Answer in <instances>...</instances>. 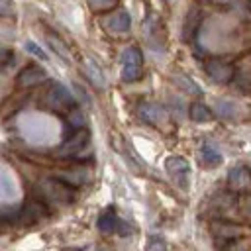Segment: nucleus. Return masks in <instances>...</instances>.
<instances>
[{"label": "nucleus", "mask_w": 251, "mask_h": 251, "mask_svg": "<svg viewBox=\"0 0 251 251\" xmlns=\"http://www.w3.org/2000/svg\"><path fill=\"white\" fill-rule=\"evenodd\" d=\"M16 14V6L12 0H0V18H12Z\"/></svg>", "instance_id": "25"}, {"label": "nucleus", "mask_w": 251, "mask_h": 251, "mask_svg": "<svg viewBox=\"0 0 251 251\" xmlns=\"http://www.w3.org/2000/svg\"><path fill=\"white\" fill-rule=\"evenodd\" d=\"M100 24H102V27L108 33H112V35H124L131 27V16L126 10H122V12H114V14L104 16Z\"/></svg>", "instance_id": "8"}, {"label": "nucleus", "mask_w": 251, "mask_h": 251, "mask_svg": "<svg viewBox=\"0 0 251 251\" xmlns=\"http://www.w3.org/2000/svg\"><path fill=\"white\" fill-rule=\"evenodd\" d=\"M188 114H190V118H192L194 122H198V124L210 122V120L214 118L212 110H210L206 104H202V102H192L190 108H188Z\"/></svg>", "instance_id": "18"}, {"label": "nucleus", "mask_w": 251, "mask_h": 251, "mask_svg": "<svg viewBox=\"0 0 251 251\" xmlns=\"http://www.w3.org/2000/svg\"><path fill=\"white\" fill-rule=\"evenodd\" d=\"M165 169L167 173L173 176V180L180 186V188H188V176H190V165L186 159L178 157V155H171L165 161Z\"/></svg>", "instance_id": "6"}, {"label": "nucleus", "mask_w": 251, "mask_h": 251, "mask_svg": "<svg viewBox=\"0 0 251 251\" xmlns=\"http://www.w3.org/2000/svg\"><path fill=\"white\" fill-rule=\"evenodd\" d=\"M204 71L206 75L214 80V82H220V84H226L229 82L233 76H235V69L233 65L226 63V61H218V59H212L204 65Z\"/></svg>", "instance_id": "10"}, {"label": "nucleus", "mask_w": 251, "mask_h": 251, "mask_svg": "<svg viewBox=\"0 0 251 251\" xmlns=\"http://www.w3.org/2000/svg\"><path fill=\"white\" fill-rule=\"evenodd\" d=\"M220 251H247V245L237 237L233 241H227V243L220 245Z\"/></svg>", "instance_id": "24"}, {"label": "nucleus", "mask_w": 251, "mask_h": 251, "mask_svg": "<svg viewBox=\"0 0 251 251\" xmlns=\"http://www.w3.org/2000/svg\"><path fill=\"white\" fill-rule=\"evenodd\" d=\"M49 216V206L45 202H41L37 196L29 198L24 202L22 210H20V220L24 224H39Z\"/></svg>", "instance_id": "4"}, {"label": "nucleus", "mask_w": 251, "mask_h": 251, "mask_svg": "<svg viewBox=\"0 0 251 251\" xmlns=\"http://www.w3.org/2000/svg\"><path fill=\"white\" fill-rule=\"evenodd\" d=\"M210 233L214 235V239L218 241V247H220V245H224V243H227V241L237 239V237L241 235V229H239L235 224H229V222H226V220H216V222H212V226H210Z\"/></svg>", "instance_id": "12"}, {"label": "nucleus", "mask_w": 251, "mask_h": 251, "mask_svg": "<svg viewBox=\"0 0 251 251\" xmlns=\"http://www.w3.org/2000/svg\"><path fill=\"white\" fill-rule=\"evenodd\" d=\"M237 210L239 214L251 222V194H243L239 200H237Z\"/></svg>", "instance_id": "22"}, {"label": "nucleus", "mask_w": 251, "mask_h": 251, "mask_svg": "<svg viewBox=\"0 0 251 251\" xmlns=\"http://www.w3.org/2000/svg\"><path fill=\"white\" fill-rule=\"evenodd\" d=\"M43 104L53 112H65L67 114L75 106V98L63 84L51 82V86H49V90H47V94L43 98Z\"/></svg>", "instance_id": "2"}, {"label": "nucleus", "mask_w": 251, "mask_h": 251, "mask_svg": "<svg viewBox=\"0 0 251 251\" xmlns=\"http://www.w3.org/2000/svg\"><path fill=\"white\" fill-rule=\"evenodd\" d=\"M10 59H12V49L0 43V67H4L6 63H10Z\"/></svg>", "instance_id": "26"}, {"label": "nucleus", "mask_w": 251, "mask_h": 251, "mask_svg": "<svg viewBox=\"0 0 251 251\" xmlns=\"http://www.w3.org/2000/svg\"><path fill=\"white\" fill-rule=\"evenodd\" d=\"M24 47H25V51H27V53H31L33 57H37L39 61H47V53H45V51H43L35 41H25V43H24Z\"/></svg>", "instance_id": "23"}, {"label": "nucleus", "mask_w": 251, "mask_h": 251, "mask_svg": "<svg viewBox=\"0 0 251 251\" xmlns=\"http://www.w3.org/2000/svg\"><path fill=\"white\" fill-rule=\"evenodd\" d=\"M88 139H90L88 129H86V127H80V129H76L75 135H71L67 141H63V145L57 149V155H59V157H65V159L76 157V155L88 145Z\"/></svg>", "instance_id": "7"}, {"label": "nucleus", "mask_w": 251, "mask_h": 251, "mask_svg": "<svg viewBox=\"0 0 251 251\" xmlns=\"http://www.w3.org/2000/svg\"><path fill=\"white\" fill-rule=\"evenodd\" d=\"M35 196L49 208L69 206L75 200V188L61 178H43L35 184Z\"/></svg>", "instance_id": "1"}, {"label": "nucleus", "mask_w": 251, "mask_h": 251, "mask_svg": "<svg viewBox=\"0 0 251 251\" xmlns=\"http://www.w3.org/2000/svg\"><path fill=\"white\" fill-rule=\"evenodd\" d=\"M149 251H167V249H165V243H163L161 239H151Z\"/></svg>", "instance_id": "28"}, {"label": "nucleus", "mask_w": 251, "mask_h": 251, "mask_svg": "<svg viewBox=\"0 0 251 251\" xmlns=\"http://www.w3.org/2000/svg\"><path fill=\"white\" fill-rule=\"evenodd\" d=\"M120 0H88V8L96 14H108L118 6Z\"/></svg>", "instance_id": "19"}, {"label": "nucleus", "mask_w": 251, "mask_h": 251, "mask_svg": "<svg viewBox=\"0 0 251 251\" xmlns=\"http://www.w3.org/2000/svg\"><path fill=\"white\" fill-rule=\"evenodd\" d=\"M82 67H84V75L88 76V80H90L96 88L102 90V88L106 86V80H104V73L100 71V67L94 65L90 59H84V65H82Z\"/></svg>", "instance_id": "17"}, {"label": "nucleus", "mask_w": 251, "mask_h": 251, "mask_svg": "<svg viewBox=\"0 0 251 251\" xmlns=\"http://www.w3.org/2000/svg\"><path fill=\"white\" fill-rule=\"evenodd\" d=\"M67 124H69L71 127H75V129L84 127V114H82V110H80L78 106H73V108L67 112Z\"/></svg>", "instance_id": "20"}, {"label": "nucleus", "mask_w": 251, "mask_h": 251, "mask_svg": "<svg viewBox=\"0 0 251 251\" xmlns=\"http://www.w3.org/2000/svg\"><path fill=\"white\" fill-rule=\"evenodd\" d=\"M116 231H118L122 237H127V235L131 233V226H129V224H126V220H120V222H118Z\"/></svg>", "instance_id": "27"}, {"label": "nucleus", "mask_w": 251, "mask_h": 251, "mask_svg": "<svg viewBox=\"0 0 251 251\" xmlns=\"http://www.w3.org/2000/svg\"><path fill=\"white\" fill-rule=\"evenodd\" d=\"M227 186L233 192H243L251 188V171L245 167H233L227 175Z\"/></svg>", "instance_id": "13"}, {"label": "nucleus", "mask_w": 251, "mask_h": 251, "mask_svg": "<svg viewBox=\"0 0 251 251\" xmlns=\"http://www.w3.org/2000/svg\"><path fill=\"white\" fill-rule=\"evenodd\" d=\"M143 71V55L137 47H127L122 53V80L124 82H135L139 80Z\"/></svg>", "instance_id": "3"}, {"label": "nucleus", "mask_w": 251, "mask_h": 251, "mask_svg": "<svg viewBox=\"0 0 251 251\" xmlns=\"http://www.w3.org/2000/svg\"><path fill=\"white\" fill-rule=\"evenodd\" d=\"M59 178H61L63 182L71 184L73 188L82 186V184H88V182L92 180V167L86 165V163H80V165H76V167H71V169L63 171V173L59 175Z\"/></svg>", "instance_id": "9"}, {"label": "nucleus", "mask_w": 251, "mask_h": 251, "mask_svg": "<svg viewBox=\"0 0 251 251\" xmlns=\"http://www.w3.org/2000/svg\"><path fill=\"white\" fill-rule=\"evenodd\" d=\"M118 222H120V218L116 216V210H114V208H106V210L100 214V218H98V229H100L102 233L110 235V233L116 231Z\"/></svg>", "instance_id": "14"}, {"label": "nucleus", "mask_w": 251, "mask_h": 251, "mask_svg": "<svg viewBox=\"0 0 251 251\" xmlns=\"http://www.w3.org/2000/svg\"><path fill=\"white\" fill-rule=\"evenodd\" d=\"M47 80H49V75L39 65H27L18 75V86H22V88H35V86H39Z\"/></svg>", "instance_id": "11"}, {"label": "nucleus", "mask_w": 251, "mask_h": 251, "mask_svg": "<svg viewBox=\"0 0 251 251\" xmlns=\"http://www.w3.org/2000/svg\"><path fill=\"white\" fill-rule=\"evenodd\" d=\"M45 41H47V45L59 55V59H63L67 65H71L73 63V57H71V51H69V47H67V43L63 41V39H59L57 35H53V33H47L45 35Z\"/></svg>", "instance_id": "15"}, {"label": "nucleus", "mask_w": 251, "mask_h": 251, "mask_svg": "<svg viewBox=\"0 0 251 251\" xmlns=\"http://www.w3.org/2000/svg\"><path fill=\"white\" fill-rule=\"evenodd\" d=\"M200 163H202V167H206V169H214V167H218V165L222 163V155H220L210 143H204V145L200 147Z\"/></svg>", "instance_id": "16"}, {"label": "nucleus", "mask_w": 251, "mask_h": 251, "mask_svg": "<svg viewBox=\"0 0 251 251\" xmlns=\"http://www.w3.org/2000/svg\"><path fill=\"white\" fill-rule=\"evenodd\" d=\"M137 114H139V118L145 124H149L153 127H165L169 124L167 110L161 104H157V102H143V104H139V112Z\"/></svg>", "instance_id": "5"}, {"label": "nucleus", "mask_w": 251, "mask_h": 251, "mask_svg": "<svg viewBox=\"0 0 251 251\" xmlns=\"http://www.w3.org/2000/svg\"><path fill=\"white\" fill-rule=\"evenodd\" d=\"M198 22H200V12H198V8H192V10L186 14V24H184V35H186V37H192V33H194V29H196Z\"/></svg>", "instance_id": "21"}]
</instances>
